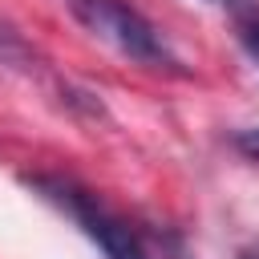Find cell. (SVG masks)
I'll use <instances>...</instances> for the list:
<instances>
[{
    "instance_id": "1",
    "label": "cell",
    "mask_w": 259,
    "mask_h": 259,
    "mask_svg": "<svg viewBox=\"0 0 259 259\" xmlns=\"http://www.w3.org/2000/svg\"><path fill=\"white\" fill-rule=\"evenodd\" d=\"M49 206H57L69 223H77V231L105 255V259H170L166 247L158 251V239L146 235L134 219H125L121 210H113L105 198H97L89 186H81L77 178L65 174H32L24 178Z\"/></svg>"
},
{
    "instance_id": "2",
    "label": "cell",
    "mask_w": 259,
    "mask_h": 259,
    "mask_svg": "<svg viewBox=\"0 0 259 259\" xmlns=\"http://www.w3.org/2000/svg\"><path fill=\"white\" fill-rule=\"evenodd\" d=\"M65 8L73 12V20L89 36L109 45L117 57H125V61H134L142 69H166V73L182 69V61L170 49V40L130 0H65Z\"/></svg>"
},
{
    "instance_id": "3",
    "label": "cell",
    "mask_w": 259,
    "mask_h": 259,
    "mask_svg": "<svg viewBox=\"0 0 259 259\" xmlns=\"http://www.w3.org/2000/svg\"><path fill=\"white\" fill-rule=\"evenodd\" d=\"M235 36H239L243 53H247V57L259 65V8L239 12V20H235Z\"/></svg>"
},
{
    "instance_id": "4",
    "label": "cell",
    "mask_w": 259,
    "mask_h": 259,
    "mask_svg": "<svg viewBox=\"0 0 259 259\" xmlns=\"http://www.w3.org/2000/svg\"><path fill=\"white\" fill-rule=\"evenodd\" d=\"M235 150L243 154V158H251V162H259V125H251V130H239L235 138Z\"/></svg>"
},
{
    "instance_id": "5",
    "label": "cell",
    "mask_w": 259,
    "mask_h": 259,
    "mask_svg": "<svg viewBox=\"0 0 259 259\" xmlns=\"http://www.w3.org/2000/svg\"><path fill=\"white\" fill-rule=\"evenodd\" d=\"M206 4H219V8H231V12H247V8H255V0H206Z\"/></svg>"
}]
</instances>
